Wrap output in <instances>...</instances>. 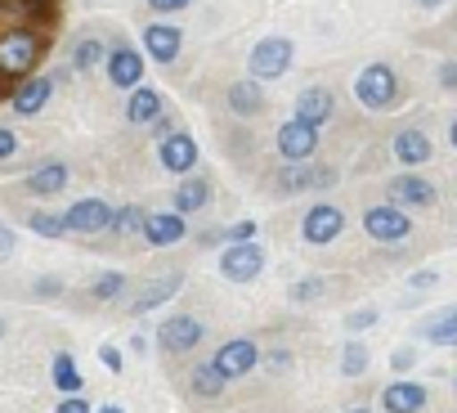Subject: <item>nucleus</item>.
Masks as SVG:
<instances>
[{
  "label": "nucleus",
  "mask_w": 457,
  "mask_h": 413,
  "mask_svg": "<svg viewBox=\"0 0 457 413\" xmlns=\"http://www.w3.org/2000/svg\"><path fill=\"white\" fill-rule=\"evenodd\" d=\"M278 153H283L287 162H310V157L319 153V126H310V122H301V117H287V122L278 126Z\"/></svg>",
  "instance_id": "nucleus-10"
},
{
  "label": "nucleus",
  "mask_w": 457,
  "mask_h": 413,
  "mask_svg": "<svg viewBox=\"0 0 457 413\" xmlns=\"http://www.w3.org/2000/svg\"><path fill=\"white\" fill-rule=\"evenodd\" d=\"M390 364L403 373V368H412V364H417V350H412V346H403V350H395V359H390Z\"/></svg>",
  "instance_id": "nucleus-42"
},
{
  "label": "nucleus",
  "mask_w": 457,
  "mask_h": 413,
  "mask_svg": "<svg viewBox=\"0 0 457 413\" xmlns=\"http://www.w3.org/2000/svg\"><path fill=\"white\" fill-rule=\"evenodd\" d=\"M157 117H162V95H157L153 86L126 90V122H130V126H148V122H157Z\"/></svg>",
  "instance_id": "nucleus-24"
},
{
  "label": "nucleus",
  "mask_w": 457,
  "mask_h": 413,
  "mask_svg": "<svg viewBox=\"0 0 457 413\" xmlns=\"http://www.w3.org/2000/svg\"><path fill=\"white\" fill-rule=\"evenodd\" d=\"M261 270H265V252L256 243H228L220 257V274L228 283H252V279H261Z\"/></svg>",
  "instance_id": "nucleus-9"
},
{
  "label": "nucleus",
  "mask_w": 457,
  "mask_h": 413,
  "mask_svg": "<svg viewBox=\"0 0 457 413\" xmlns=\"http://www.w3.org/2000/svg\"><path fill=\"white\" fill-rule=\"evenodd\" d=\"M104 55H108V46L99 37H77L72 50H68V72H90V68L104 63Z\"/></svg>",
  "instance_id": "nucleus-26"
},
{
  "label": "nucleus",
  "mask_w": 457,
  "mask_h": 413,
  "mask_svg": "<svg viewBox=\"0 0 457 413\" xmlns=\"http://www.w3.org/2000/svg\"><path fill=\"white\" fill-rule=\"evenodd\" d=\"M377 319H381V315H377L372 306H363V310H354V315L345 319V328H350V333H363V328H372Z\"/></svg>",
  "instance_id": "nucleus-37"
},
{
  "label": "nucleus",
  "mask_w": 457,
  "mask_h": 413,
  "mask_svg": "<svg viewBox=\"0 0 457 413\" xmlns=\"http://www.w3.org/2000/svg\"><path fill=\"white\" fill-rule=\"evenodd\" d=\"M448 144H453V148H457V122H453V131H448Z\"/></svg>",
  "instance_id": "nucleus-50"
},
{
  "label": "nucleus",
  "mask_w": 457,
  "mask_h": 413,
  "mask_svg": "<svg viewBox=\"0 0 457 413\" xmlns=\"http://www.w3.org/2000/svg\"><path fill=\"white\" fill-rule=\"evenodd\" d=\"M14 153H19V135L10 126H0V162H10Z\"/></svg>",
  "instance_id": "nucleus-38"
},
{
  "label": "nucleus",
  "mask_w": 457,
  "mask_h": 413,
  "mask_svg": "<svg viewBox=\"0 0 457 413\" xmlns=\"http://www.w3.org/2000/svg\"><path fill=\"white\" fill-rule=\"evenodd\" d=\"M0 337H5V319H0Z\"/></svg>",
  "instance_id": "nucleus-52"
},
{
  "label": "nucleus",
  "mask_w": 457,
  "mask_h": 413,
  "mask_svg": "<svg viewBox=\"0 0 457 413\" xmlns=\"http://www.w3.org/2000/svg\"><path fill=\"white\" fill-rule=\"evenodd\" d=\"M386 193H390L395 206H435V202H439V189H435L430 180L412 175V171H408V175H395Z\"/></svg>",
  "instance_id": "nucleus-14"
},
{
  "label": "nucleus",
  "mask_w": 457,
  "mask_h": 413,
  "mask_svg": "<svg viewBox=\"0 0 457 413\" xmlns=\"http://www.w3.org/2000/svg\"><path fill=\"white\" fill-rule=\"evenodd\" d=\"M363 234L372 243H403L412 234V221H408L403 206L381 202V206H368V212H363Z\"/></svg>",
  "instance_id": "nucleus-4"
},
{
  "label": "nucleus",
  "mask_w": 457,
  "mask_h": 413,
  "mask_svg": "<svg viewBox=\"0 0 457 413\" xmlns=\"http://www.w3.org/2000/svg\"><path fill=\"white\" fill-rule=\"evenodd\" d=\"M37 292H41V297H54V292H59V279H41Z\"/></svg>",
  "instance_id": "nucleus-47"
},
{
  "label": "nucleus",
  "mask_w": 457,
  "mask_h": 413,
  "mask_svg": "<svg viewBox=\"0 0 457 413\" xmlns=\"http://www.w3.org/2000/svg\"><path fill=\"white\" fill-rule=\"evenodd\" d=\"M46 59V37L32 28H10L0 32V77L5 81H23L41 68Z\"/></svg>",
  "instance_id": "nucleus-1"
},
{
  "label": "nucleus",
  "mask_w": 457,
  "mask_h": 413,
  "mask_svg": "<svg viewBox=\"0 0 457 413\" xmlns=\"http://www.w3.org/2000/svg\"><path fill=\"white\" fill-rule=\"evenodd\" d=\"M453 386H457V377H453Z\"/></svg>",
  "instance_id": "nucleus-53"
},
{
  "label": "nucleus",
  "mask_w": 457,
  "mask_h": 413,
  "mask_svg": "<svg viewBox=\"0 0 457 413\" xmlns=\"http://www.w3.org/2000/svg\"><path fill=\"white\" fill-rule=\"evenodd\" d=\"M439 86H444V90H457V63H444V68H439Z\"/></svg>",
  "instance_id": "nucleus-44"
},
{
  "label": "nucleus",
  "mask_w": 457,
  "mask_h": 413,
  "mask_svg": "<svg viewBox=\"0 0 457 413\" xmlns=\"http://www.w3.org/2000/svg\"><path fill=\"white\" fill-rule=\"evenodd\" d=\"M50 377H54V386H59L63 395H81V391H86V377H81V368H77V359H72L68 350H59V355H54Z\"/></svg>",
  "instance_id": "nucleus-27"
},
{
  "label": "nucleus",
  "mask_w": 457,
  "mask_h": 413,
  "mask_svg": "<svg viewBox=\"0 0 457 413\" xmlns=\"http://www.w3.org/2000/svg\"><path fill=\"white\" fill-rule=\"evenodd\" d=\"M144 216H148L144 206H139V202H130V206H121V212H112V225H108V230H112V234H121V239H130V234H139V230H144Z\"/></svg>",
  "instance_id": "nucleus-30"
},
{
  "label": "nucleus",
  "mask_w": 457,
  "mask_h": 413,
  "mask_svg": "<svg viewBox=\"0 0 457 413\" xmlns=\"http://www.w3.org/2000/svg\"><path fill=\"white\" fill-rule=\"evenodd\" d=\"M68 180H72V171H68V162H59V157H50V162H41V166H32V175H28V189H32L37 198H54V193H63V189H68Z\"/></svg>",
  "instance_id": "nucleus-20"
},
{
  "label": "nucleus",
  "mask_w": 457,
  "mask_h": 413,
  "mask_svg": "<svg viewBox=\"0 0 457 413\" xmlns=\"http://www.w3.org/2000/svg\"><path fill=\"white\" fill-rule=\"evenodd\" d=\"M412 288H435V270H421V274H412Z\"/></svg>",
  "instance_id": "nucleus-46"
},
{
  "label": "nucleus",
  "mask_w": 457,
  "mask_h": 413,
  "mask_svg": "<svg viewBox=\"0 0 457 413\" xmlns=\"http://www.w3.org/2000/svg\"><path fill=\"white\" fill-rule=\"evenodd\" d=\"M50 95H54V77H28V81H19V90L10 95V108L19 113V117H37L46 104H50Z\"/></svg>",
  "instance_id": "nucleus-16"
},
{
  "label": "nucleus",
  "mask_w": 457,
  "mask_h": 413,
  "mask_svg": "<svg viewBox=\"0 0 457 413\" xmlns=\"http://www.w3.org/2000/svg\"><path fill=\"white\" fill-rule=\"evenodd\" d=\"M256 364H261V346H256L252 337H234V341H224V346L211 355V368H215L224 382H238V377H247Z\"/></svg>",
  "instance_id": "nucleus-5"
},
{
  "label": "nucleus",
  "mask_w": 457,
  "mask_h": 413,
  "mask_svg": "<svg viewBox=\"0 0 457 413\" xmlns=\"http://www.w3.org/2000/svg\"><path fill=\"white\" fill-rule=\"evenodd\" d=\"M99 359H104V368H121V355H117V346H99Z\"/></svg>",
  "instance_id": "nucleus-43"
},
{
  "label": "nucleus",
  "mask_w": 457,
  "mask_h": 413,
  "mask_svg": "<svg viewBox=\"0 0 457 413\" xmlns=\"http://www.w3.org/2000/svg\"><path fill=\"white\" fill-rule=\"evenodd\" d=\"M112 212L117 206L108 198H81V202H72L63 212V230L68 234H104L112 225Z\"/></svg>",
  "instance_id": "nucleus-7"
},
{
  "label": "nucleus",
  "mask_w": 457,
  "mask_h": 413,
  "mask_svg": "<svg viewBox=\"0 0 457 413\" xmlns=\"http://www.w3.org/2000/svg\"><path fill=\"white\" fill-rule=\"evenodd\" d=\"M179 50H184V32L175 23H148L144 28V55L153 63H175Z\"/></svg>",
  "instance_id": "nucleus-13"
},
{
  "label": "nucleus",
  "mask_w": 457,
  "mask_h": 413,
  "mask_svg": "<svg viewBox=\"0 0 457 413\" xmlns=\"http://www.w3.org/2000/svg\"><path fill=\"white\" fill-rule=\"evenodd\" d=\"M99 413H126V409H121V404H104Z\"/></svg>",
  "instance_id": "nucleus-49"
},
{
  "label": "nucleus",
  "mask_w": 457,
  "mask_h": 413,
  "mask_svg": "<svg viewBox=\"0 0 457 413\" xmlns=\"http://www.w3.org/2000/svg\"><path fill=\"white\" fill-rule=\"evenodd\" d=\"M390 148H395V157H399L403 166H421V162H430V153H435V148H430V139H426V131H412V126H408V131H399Z\"/></svg>",
  "instance_id": "nucleus-25"
},
{
  "label": "nucleus",
  "mask_w": 457,
  "mask_h": 413,
  "mask_svg": "<svg viewBox=\"0 0 457 413\" xmlns=\"http://www.w3.org/2000/svg\"><path fill=\"white\" fill-rule=\"evenodd\" d=\"M224 104H228V113H234V117H256V113H265V90H261V81L243 77V81L228 86Z\"/></svg>",
  "instance_id": "nucleus-22"
},
{
  "label": "nucleus",
  "mask_w": 457,
  "mask_h": 413,
  "mask_svg": "<svg viewBox=\"0 0 457 413\" xmlns=\"http://www.w3.org/2000/svg\"><path fill=\"white\" fill-rule=\"evenodd\" d=\"M170 202H175L170 212H179V216H193V212H202V206L211 202V180H206V175H188V180H179Z\"/></svg>",
  "instance_id": "nucleus-23"
},
{
  "label": "nucleus",
  "mask_w": 457,
  "mask_h": 413,
  "mask_svg": "<svg viewBox=\"0 0 457 413\" xmlns=\"http://www.w3.org/2000/svg\"><path fill=\"white\" fill-rule=\"evenodd\" d=\"M332 113H337L332 90H328V86H305V90L296 95V113H292V117H301V122H310V126H328Z\"/></svg>",
  "instance_id": "nucleus-17"
},
{
  "label": "nucleus",
  "mask_w": 457,
  "mask_h": 413,
  "mask_svg": "<svg viewBox=\"0 0 457 413\" xmlns=\"http://www.w3.org/2000/svg\"><path fill=\"white\" fill-rule=\"evenodd\" d=\"M179 288H184V274H175V270H170V274H162V279H148V283L130 297V310H135V315H148V310L166 306Z\"/></svg>",
  "instance_id": "nucleus-18"
},
{
  "label": "nucleus",
  "mask_w": 457,
  "mask_h": 413,
  "mask_svg": "<svg viewBox=\"0 0 457 413\" xmlns=\"http://www.w3.org/2000/svg\"><path fill=\"white\" fill-rule=\"evenodd\" d=\"M121 292H126V274H121V270H104V274L90 283V297H95V301H117Z\"/></svg>",
  "instance_id": "nucleus-31"
},
{
  "label": "nucleus",
  "mask_w": 457,
  "mask_h": 413,
  "mask_svg": "<svg viewBox=\"0 0 457 413\" xmlns=\"http://www.w3.org/2000/svg\"><path fill=\"white\" fill-rule=\"evenodd\" d=\"M148 126H153V135H157V139H166V135L175 131V122H170V117H157V122H148Z\"/></svg>",
  "instance_id": "nucleus-45"
},
{
  "label": "nucleus",
  "mask_w": 457,
  "mask_h": 413,
  "mask_svg": "<svg viewBox=\"0 0 457 413\" xmlns=\"http://www.w3.org/2000/svg\"><path fill=\"white\" fill-rule=\"evenodd\" d=\"M54 413H95V409H90V404H86V400H81V395H63V400H59V409H54Z\"/></svg>",
  "instance_id": "nucleus-40"
},
{
  "label": "nucleus",
  "mask_w": 457,
  "mask_h": 413,
  "mask_svg": "<svg viewBox=\"0 0 457 413\" xmlns=\"http://www.w3.org/2000/svg\"><path fill=\"white\" fill-rule=\"evenodd\" d=\"M292 59H296V46L287 37H265V41L252 46L247 72H252V81H278L292 68Z\"/></svg>",
  "instance_id": "nucleus-3"
},
{
  "label": "nucleus",
  "mask_w": 457,
  "mask_h": 413,
  "mask_svg": "<svg viewBox=\"0 0 457 413\" xmlns=\"http://www.w3.org/2000/svg\"><path fill=\"white\" fill-rule=\"evenodd\" d=\"M139 234H144V243H148V248H175V243L188 234V225H184V216H179V212H148Z\"/></svg>",
  "instance_id": "nucleus-15"
},
{
  "label": "nucleus",
  "mask_w": 457,
  "mask_h": 413,
  "mask_svg": "<svg viewBox=\"0 0 457 413\" xmlns=\"http://www.w3.org/2000/svg\"><path fill=\"white\" fill-rule=\"evenodd\" d=\"M354 99L372 113H386L399 104V77L390 63H368L359 77H354Z\"/></svg>",
  "instance_id": "nucleus-2"
},
{
  "label": "nucleus",
  "mask_w": 457,
  "mask_h": 413,
  "mask_svg": "<svg viewBox=\"0 0 457 413\" xmlns=\"http://www.w3.org/2000/svg\"><path fill=\"white\" fill-rule=\"evenodd\" d=\"M14 243H19V239H14V230H10L5 221H0V261H10V257H14Z\"/></svg>",
  "instance_id": "nucleus-41"
},
{
  "label": "nucleus",
  "mask_w": 457,
  "mask_h": 413,
  "mask_svg": "<svg viewBox=\"0 0 457 413\" xmlns=\"http://www.w3.org/2000/svg\"><path fill=\"white\" fill-rule=\"evenodd\" d=\"M417 5H421V10H439V5H444V0H417Z\"/></svg>",
  "instance_id": "nucleus-48"
},
{
  "label": "nucleus",
  "mask_w": 457,
  "mask_h": 413,
  "mask_svg": "<svg viewBox=\"0 0 457 413\" xmlns=\"http://www.w3.org/2000/svg\"><path fill=\"white\" fill-rule=\"evenodd\" d=\"M202 337H206V328H202L197 315H170L157 328V346L170 350V355H188L193 346H202Z\"/></svg>",
  "instance_id": "nucleus-8"
},
{
  "label": "nucleus",
  "mask_w": 457,
  "mask_h": 413,
  "mask_svg": "<svg viewBox=\"0 0 457 413\" xmlns=\"http://www.w3.org/2000/svg\"><path fill=\"white\" fill-rule=\"evenodd\" d=\"M350 413H372V409H350Z\"/></svg>",
  "instance_id": "nucleus-51"
},
{
  "label": "nucleus",
  "mask_w": 457,
  "mask_h": 413,
  "mask_svg": "<svg viewBox=\"0 0 457 413\" xmlns=\"http://www.w3.org/2000/svg\"><path fill=\"white\" fill-rule=\"evenodd\" d=\"M381 409L386 413H421L426 409V386L421 382H390L381 391Z\"/></svg>",
  "instance_id": "nucleus-21"
},
{
  "label": "nucleus",
  "mask_w": 457,
  "mask_h": 413,
  "mask_svg": "<svg viewBox=\"0 0 457 413\" xmlns=\"http://www.w3.org/2000/svg\"><path fill=\"white\" fill-rule=\"evenodd\" d=\"M23 10H28L37 23H54V19H59V0H23Z\"/></svg>",
  "instance_id": "nucleus-35"
},
{
  "label": "nucleus",
  "mask_w": 457,
  "mask_h": 413,
  "mask_svg": "<svg viewBox=\"0 0 457 413\" xmlns=\"http://www.w3.org/2000/svg\"><path fill=\"white\" fill-rule=\"evenodd\" d=\"M157 157L170 175H188L197 166V139L188 131H170L166 139H157Z\"/></svg>",
  "instance_id": "nucleus-12"
},
{
  "label": "nucleus",
  "mask_w": 457,
  "mask_h": 413,
  "mask_svg": "<svg viewBox=\"0 0 457 413\" xmlns=\"http://www.w3.org/2000/svg\"><path fill=\"white\" fill-rule=\"evenodd\" d=\"M421 337H426V341H435V346H457V306H448V310L430 315V319L421 324Z\"/></svg>",
  "instance_id": "nucleus-28"
},
{
  "label": "nucleus",
  "mask_w": 457,
  "mask_h": 413,
  "mask_svg": "<svg viewBox=\"0 0 457 413\" xmlns=\"http://www.w3.org/2000/svg\"><path fill=\"white\" fill-rule=\"evenodd\" d=\"M341 230H345V212H341L337 202H314L310 212H305V221H301V239H305V243H314V248L337 243V239H341Z\"/></svg>",
  "instance_id": "nucleus-6"
},
{
  "label": "nucleus",
  "mask_w": 457,
  "mask_h": 413,
  "mask_svg": "<svg viewBox=\"0 0 457 413\" xmlns=\"http://www.w3.org/2000/svg\"><path fill=\"white\" fill-rule=\"evenodd\" d=\"M328 184H337V171H319V166H305V162H292L278 175L283 193H305V189H328Z\"/></svg>",
  "instance_id": "nucleus-19"
},
{
  "label": "nucleus",
  "mask_w": 457,
  "mask_h": 413,
  "mask_svg": "<svg viewBox=\"0 0 457 413\" xmlns=\"http://www.w3.org/2000/svg\"><path fill=\"white\" fill-rule=\"evenodd\" d=\"M193 0H148V10L153 14H179V10H188Z\"/></svg>",
  "instance_id": "nucleus-39"
},
{
  "label": "nucleus",
  "mask_w": 457,
  "mask_h": 413,
  "mask_svg": "<svg viewBox=\"0 0 457 413\" xmlns=\"http://www.w3.org/2000/svg\"><path fill=\"white\" fill-rule=\"evenodd\" d=\"M256 239V221L247 216V221H238V225H228V230H220V234H206V243H252Z\"/></svg>",
  "instance_id": "nucleus-34"
},
{
  "label": "nucleus",
  "mask_w": 457,
  "mask_h": 413,
  "mask_svg": "<svg viewBox=\"0 0 457 413\" xmlns=\"http://www.w3.org/2000/svg\"><path fill=\"white\" fill-rule=\"evenodd\" d=\"M104 72H108V81H112L117 90L144 86V59H139V50H130V46H112V50L104 55Z\"/></svg>",
  "instance_id": "nucleus-11"
},
{
  "label": "nucleus",
  "mask_w": 457,
  "mask_h": 413,
  "mask_svg": "<svg viewBox=\"0 0 457 413\" xmlns=\"http://www.w3.org/2000/svg\"><path fill=\"white\" fill-rule=\"evenodd\" d=\"M188 382H193V395H197V400H215V395L224 391V377H220L211 364H197V368L188 373Z\"/></svg>",
  "instance_id": "nucleus-29"
},
{
  "label": "nucleus",
  "mask_w": 457,
  "mask_h": 413,
  "mask_svg": "<svg viewBox=\"0 0 457 413\" xmlns=\"http://www.w3.org/2000/svg\"><path fill=\"white\" fill-rule=\"evenodd\" d=\"M28 225H32V234H41V239H63V234H68V230H63V216H54V212H32Z\"/></svg>",
  "instance_id": "nucleus-32"
},
{
  "label": "nucleus",
  "mask_w": 457,
  "mask_h": 413,
  "mask_svg": "<svg viewBox=\"0 0 457 413\" xmlns=\"http://www.w3.org/2000/svg\"><path fill=\"white\" fill-rule=\"evenodd\" d=\"M328 292V283L323 279H305V283H296L292 288V301H314V297H323Z\"/></svg>",
  "instance_id": "nucleus-36"
},
{
  "label": "nucleus",
  "mask_w": 457,
  "mask_h": 413,
  "mask_svg": "<svg viewBox=\"0 0 457 413\" xmlns=\"http://www.w3.org/2000/svg\"><path fill=\"white\" fill-rule=\"evenodd\" d=\"M368 368V346L363 341H345V350H341V373L345 377H359Z\"/></svg>",
  "instance_id": "nucleus-33"
}]
</instances>
